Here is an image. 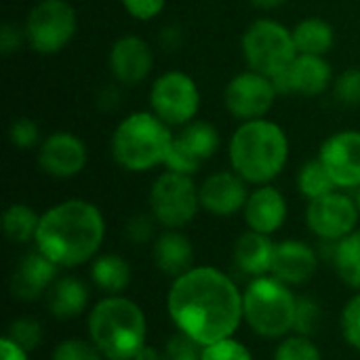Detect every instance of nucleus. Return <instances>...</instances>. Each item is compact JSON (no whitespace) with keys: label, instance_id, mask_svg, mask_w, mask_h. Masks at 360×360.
<instances>
[{"label":"nucleus","instance_id":"f704fd0d","mask_svg":"<svg viewBox=\"0 0 360 360\" xmlns=\"http://www.w3.org/2000/svg\"><path fill=\"white\" fill-rule=\"evenodd\" d=\"M202 360H253V356L240 342L228 338V340L202 346Z\"/></svg>","mask_w":360,"mask_h":360},{"label":"nucleus","instance_id":"2eb2a0df","mask_svg":"<svg viewBox=\"0 0 360 360\" xmlns=\"http://www.w3.org/2000/svg\"><path fill=\"white\" fill-rule=\"evenodd\" d=\"M360 211L354 196L333 190L321 198L308 200L306 224L323 240H342L356 230Z\"/></svg>","mask_w":360,"mask_h":360},{"label":"nucleus","instance_id":"20e7f679","mask_svg":"<svg viewBox=\"0 0 360 360\" xmlns=\"http://www.w3.org/2000/svg\"><path fill=\"white\" fill-rule=\"evenodd\" d=\"M175 129L152 110H135L122 116L110 135V156L127 173H150L167 165Z\"/></svg>","mask_w":360,"mask_h":360},{"label":"nucleus","instance_id":"49530a36","mask_svg":"<svg viewBox=\"0 0 360 360\" xmlns=\"http://www.w3.org/2000/svg\"><path fill=\"white\" fill-rule=\"evenodd\" d=\"M354 202H356V207H359L360 211V186L354 190Z\"/></svg>","mask_w":360,"mask_h":360},{"label":"nucleus","instance_id":"5701e85b","mask_svg":"<svg viewBox=\"0 0 360 360\" xmlns=\"http://www.w3.org/2000/svg\"><path fill=\"white\" fill-rule=\"evenodd\" d=\"M274 249H276V245L270 240L268 234L249 230L234 245V262L245 274L264 276L266 272L272 270Z\"/></svg>","mask_w":360,"mask_h":360},{"label":"nucleus","instance_id":"393cba45","mask_svg":"<svg viewBox=\"0 0 360 360\" xmlns=\"http://www.w3.org/2000/svg\"><path fill=\"white\" fill-rule=\"evenodd\" d=\"M89 302V291L84 283L74 276L59 278L49 289V310L57 319H74L78 316Z\"/></svg>","mask_w":360,"mask_h":360},{"label":"nucleus","instance_id":"79ce46f5","mask_svg":"<svg viewBox=\"0 0 360 360\" xmlns=\"http://www.w3.org/2000/svg\"><path fill=\"white\" fill-rule=\"evenodd\" d=\"M158 44L165 49V51H177L181 44H184V30L175 23L171 25H165L158 34Z\"/></svg>","mask_w":360,"mask_h":360},{"label":"nucleus","instance_id":"6ab92c4d","mask_svg":"<svg viewBox=\"0 0 360 360\" xmlns=\"http://www.w3.org/2000/svg\"><path fill=\"white\" fill-rule=\"evenodd\" d=\"M287 213H289L287 198L272 184L255 186L249 192L247 205L243 209V215H245L249 230L259 232V234H268V236L278 232L285 226Z\"/></svg>","mask_w":360,"mask_h":360},{"label":"nucleus","instance_id":"9b49d317","mask_svg":"<svg viewBox=\"0 0 360 360\" xmlns=\"http://www.w3.org/2000/svg\"><path fill=\"white\" fill-rule=\"evenodd\" d=\"M281 91L274 78L255 72L240 70L224 86V108L236 122H247L255 118H266L276 105Z\"/></svg>","mask_w":360,"mask_h":360},{"label":"nucleus","instance_id":"4be33fe9","mask_svg":"<svg viewBox=\"0 0 360 360\" xmlns=\"http://www.w3.org/2000/svg\"><path fill=\"white\" fill-rule=\"evenodd\" d=\"M154 262L160 272L179 278L192 270L194 249L190 238L179 230H165L154 243Z\"/></svg>","mask_w":360,"mask_h":360},{"label":"nucleus","instance_id":"aec40b11","mask_svg":"<svg viewBox=\"0 0 360 360\" xmlns=\"http://www.w3.org/2000/svg\"><path fill=\"white\" fill-rule=\"evenodd\" d=\"M316 253L302 240H283L274 249L272 274L285 285H304L316 272Z\"/></svg>","mask_w":360,"mask_h":360},{"label":"nucleus","instance_id":"e433bc0d","mask_svg":"<svg viewBox=\"0 0 360 360\" xmlns=\"http://www.w3.org/2000/svg\"><path fill=\"white\" fill-rule=\"evenodd\" d=\"M321 319V308L312 300H297V310H295V331L300 335H312L319 327Z\"/></svg>","mask_w":360,"mask_h":360},{"label":"nucleus","instance_id":"a211bd4d","mask_svg":"<svg viewBox=\"0 0 360 360\" xmlns=\"http://www.w3.org/2000/svg\"><path fill=\"white\" fill-rule=\"evenodd\" d=\"M200 209L215 217H232L245 209L249 198V184L232 169H221L198 184Z\"/></svg>","mask_w":360,"mask_h":360},{"label":"nucleus","instance_id":"72a5a7b5","mask_svg":"<svg viewBox=\"0 0 360 360\" xmlns=\"http://www.w3.org/2000/svg\"><path fill=\"white\" fill-rule=\"evenodd\" d=\"M118 2L122 11L139 23H150L158 19L169 4V0H118Z\"/></svg>","mask_w":360,"mask_h":360},{"label":"nucleus","instance_id":"de8ad7c7","mask_svg":"<svg viewBox=\"0 0 360 360\" xmlns=\"http://www.w3.org/2000/svg\"><path fill=\"white\" fill-rule=\"evenodd\" d=\"M32 2H42V0H32Z\"/></svg>","mask_w":360,"mask_h":360},{"label":"nucleus","instance_id":"0eeeda50","mask_svg":"<svg viewBox=\"0 0 360 360\" xmlns=\"http://www.w3.org/2000/svg\"><path fill=\"white\" fill-rule=\"evenodd\" d=\"M243 310L247 323L264 338H283L295 327L297 300L278 278H255L245 295Z\"/></svg>","mask_w":360,"mask_h":360},{"label":"nucleus","instance_id":"c9c22d12","mask_svg":"<svg viewBox=\"0 0 360 360\" xmlns=\"http://www.w3.org/2000/svg\"><path fill=\"white\" fill-rule=\"evenodd\" d=\"M53 360H101V352L84 340H65L55 348Z\"/></svg>","mask_w":360,"mask_h":360},{"label":"nucleus","instance_id":"ea45409f","mask_svg":"<svg viewBox=\"0 0 360 360\" xmlns=\"http://www.w3.org/2000/svg\"><path fill=\"white\" fill-rule=\"evenodd\" d=\"M21 46H25V32H23V25L19 23H13V21H6L2 23L0 27V53L4 57L17 53Z\"/></svg>","mask_w":360,"mask_h":360},{"label":"nucleus","instance_id":"7ed1b4c3","mask_svg":"<svg viewBox=\"0 0 360 360\" xmlns=\"http://www.w3.org/2000/svg\"><path fill=\"white\" fill-rule=\"evenodd\" d=\"M228 165L249 186L272 184L289 165L291 139L272 118L238 122L226 143Z\"/></svg>","mask_w":360,"mask_h":360},{"label":"nucleus","instance_id":"b1692460","mask_svg":"<svg viewBox=\"0 0 360 360\" xmlns=\"http://www.w3.org/2000/svg\"><path fill=\"white\" fill-rule=\"evenodd\" d=\"M293 42L302 55L327 57L335 46V27L319 15H308L300 19L293 27Z\"/></svg>","mask_w":360,"mask_h":360},{"label":"nucleus","instance_id":"c03bdc74","mask_svg":"<svg viewBox=\"0 0 360 360\" xmlns=\"http://www.w3.org/2000/svg\"><path fill=\"white\" fill-rule=\"evenodd\" d=\"M289 0H249V4L251 6H255L257 11H276V8H281V6H285Z\"/></svg>","mask_w":360,"mask_h":360},{"label":"nucleus","instance_id":"9d476101","mask_svg":"<svg viewBox=\"0 0 360 360\" xmlns=\"http://www.w3.org/2000/svg\"><path fill=\"white\" fill-rule=\"evenodd\" d=\"M150 213L156 224L167 230L188 226L200 211L198 184L192 175L165 169L150 188Z\"/></svg>","mask_w":360,"mask_h":360},{"label":"nucleus","instance_id":"4468645a","mask_svg":"<svg viewBox=\"0 0 360 360\" xmlns=\"http://www.w3.org/2000/svg\"><path fill=\"white\" fill-rule=\"evenodd\" d=\"M154 46L139 34H122L110 44L108 72L112 82L118 86L133 89L148 82L154 72Z\"/></svg>","mask_w":360,"mask_h":360},{"label":"nucleus","instance_id":"a19ab883","mask_svg":"<svg viewBox=\"0 0 360 360\" xmlns=\"http://www.w3.org/2000/svg\"><path fill=\"white\" fill-rule=\"evenodd\" d=\"M152 213L150 215H135L129 219L127 224V238L131 243H137V245H143L152 238L154 234V221H152Z\"/></svg>","mask_w":360,"mask_h":360},{"label":"nucleus","instance_id":"7c9ffc66","mask_svg":"<svg viewBox=\"0 0 360 360\" xmlns=\"http://www.w3.org/2000/svg\"><path fill=\"white\" fill-rule=\"evenodd\" d=\"M333 97L344 108H359L360 105V65H350L335 76L333 82Z\"/></svg>","mask_w":360,"mask_h":360},{"label":"nucleus","instance_id":"6e6552de","mask_svg":"<svg viewBox=\"0 0 360 360\" xmlns=\"http://www.w3.org/2000/svg\"><path fill=\"white\" fill-rule=\"evenodd\" d=\"M21 25L25 46L40 57H53L74 42L78 34V13L68 0L32 2Z\"/></svg>","mask_w":360,"mask_h":360},{"label":"nucleus","instance_id":"f3484780","mask_svg":"<svg viewBox=\"0 0 360 360\" xmlns=\"http://www.w3.org/2000/svg\"><path fill=\"white\" fill-rule=\"evenodd\" d=\"M281 95H302V97H319L333 89L335 72L327 57L321 55H302L289 63L285 72L274 78Z\"/></svg>","mask_w":360,"mask_h":360},{"label":"nucleus","instance_id":"ddd939ff","mask_svg":"<svg viewBox=\"0 0 360 360\" xmlns=\"http://www.w3.org/2000/svg\"><path fill=\"white\" fill-rule=\"evenodd\" d=\"M38 169L53 179H72L86 169L89 146L86 141L68 129L51 131L36 148Z\"/></svg>","mask_w":360,"mask_h":360},{"label":"nucleus","instance_id":"58836bf2","mask_svg":"<svg viewBox=\"0 0 360 360\" xmlns=\"http://www.w3.org/2000/svg\"><path fill=\"white\" fill-rule=\"evenodd\" d=\"M167 360H202V348L188 335H179L167 344Z\"/></svg>","mask_w":360,"mask_h":360},{"label":"nucleus","instance_id":"f257e3e1","mask_svg":"<svg viewBox=\"0 0 360 360\" xmlns=\"http://www.w3.org/2000/svg\"><path fill=\"white\" fill-rule=\"evenodd\" d=\"M167 306L179 331L200 346L232 338L245 316L236 285L209 266L175 278Z\"/></svg>","mask_w":360,"mask_h":360},{"label":"nucleus","instance_id":"a18cd8bd","mask_svg":"<svg viewBox=\"0 0 360 360\" xmlns=\"http://www.w3.org/2000/svg\"><path fill=\"white\" fill-rule=\"evenodd\" d=\"M133 360H162V356L158 354V350H154L152 346H143Z\"/></svg>","mask_w":360,"mask_h":360},{"label":"nucleus","instance_id":"f8f14e48","mask_svg":"<svg viewBox=\"0 0 360 360\" xmlns=\"http://www.w3.org/2000/svg\"><path fill=\"white\" fill-rule=\"evenodd\" d=\"M221 141V133L213 122L196 118L175 131L173 148L165 169L194 177L202 165H207L219 152Z\"/></svg>","mask_w":360,"mask_h":360},{"label":"nucleus","instance_id":"37998d69","mask_svg":"<svg viewBox=\"0 0 360 360\" xmlns=\"http://www.w3.org/2000/svg\"><path fill=\"white\" fill-rule=\"evenodd\" d=\"M0 354H2V360H27V350L15 344L11 338L0 340Z\"/></svg>","mask_w":360,"mask_h":360},{"label":"nucleus","instance_id":"473e14b6","mask_svg":"<svg viewBox=\"0 0 360 360\" xmlns=\"http://www.w3.org/2000/svg\"><path fill=\"white\" fill-rule=\"evenodd\" d=\"M6 338H11L23 350H36L42 342V329L32 319H19V321L11 323Z\"/></svg>","mask_w":360,"mask_h":360},{"label":"nucleus","instance_id":"412c9836","mask_svg":"<svg viewBox=\"0 0 360 360\" xmlns=\"http://www.w3.org/2000/svg\"><path fill=\"white\" fill-rule=\"evenodd\" d=\"M57 270H59V266L53 264L40 251L27 253L19 262V266L15 268L13 276H11V293L17 300L32 302V300L40 297L46 289H51Z\"/></svg>","mask_w":360,"mask_h":360},{"label":"nucleus","instance_id":"bb28decb","mask_svg":"<svg viewBox=\"0 0 360 360\" xmlns=\"http://www.w3.org/2000/svg\"><path fill=\"white\" fill-rule=\"evenodd\" d=\"M93 283L105 293H120L131 283V268L120 255H101L91 268Z\"/></svg>","mask_w":360,"mask_h":360},{"label":"nucleus","instance_id":"c756f323","mask_svg":"<svg viewBox=\"0 0 360 360\" xmlns=\"http://www.w3.org/2000/svg\"><path fill=\"white\" fill-rule=\"evenodd\" d=\"M42 131L38 127V122L30 116H17L11 120L8 124V131H6V139L8 143L15 148V150H23V152H30V150H36L42 141Z\"/></svg>","mask_w":360,"mask_h":360},{"label":"nucleus","instance_id":"2f4dec72","mask_svg":"<svg viewBox=\"0 0 360 360\" xmlns=\"http://www.w3.org/2000/svg\"><path fill=\"white\" fill-rule=\"evenodd\" d=\"M274 360H323L319 348L306 338V335H297V338H289L285 340L278 350Z\"/></svg>","mask_w":360,"mask_h":360},{"label":"nucleus","instance_id":"f03ea898","mask_svg":"<svg viewBox=\"0 0 360 360\" xmlns=\"http://www.w3.org/2000/svg\"><path fill=\"white\" fill-rule=\"evenodd\" d=\"M105 236V219L97 205L84 198H68L40 215L36 249L59 268H74L99 251Z\"/></svg>","mask_w":360,"mask_h":360},{"label":"nucleus","instance_id":"c85d7f7f","mask_svg":"<svg viewBox=\"0 0 360 360\" xmlns=\"http://www.w3.org/2000/svg\"><path fill=\"white\" fill-rule=\"evenodd\" d=\"M335 270L342 281L360 289V230H354L335 245Z\"/></svg>","mask_w":360,"mask_h":360},{"label":"nucleus","instance_id":"a878e982","mask_svg":"<svg viewBox=\"0 0 360 360\" xmlns=\"http://www.w3.org/2000/svg\"><path fill=\"white\" fill-rule=\"evenodd\" d=\"M40 215L25 202H13L2 213V230L11 243L25 245L36 238Z\"/></svg>","mask_w":360,"mask_h":360},{"label":"nucleus","instance_id":"423d86ee","mask_svg":"<svg viewBox=\"0 0 360 360\" xmlns=\"http://www.w3.org/2000/svg\"><path fill=\"white\" fill-rule=\"evenodd\" d=\"M240 55L249 70L276 78L297 57L293 30L274 17H257L240 36Z\"/></svg>","mask_w":360,"mask_h":360},{"label":"nucleus","instance_id":"4c0bfd02","mask_svg":"<svg viewBox=\"0 0 360 360\" xmlns=\"http://www.w3.org/2000/svg\"><path fill=\"white\" fill-rule=\"evenodd\" d=\"M342 329H344V338L346 342L360 350V295L352 297L348 302V306L344 308V316H342Z\"/></svg>","mask_w":360,"mask_h":360},{"label":"nucleus","instance_id":"39448f33","mask_svg":"<svg viewBox=\"0 0 360 360\" xmlns=\"http://www.w3.org/2000/svg\"><path fill=\"white\" fill-rule=\"evenodd\" d=\"M91 342L110 360H133L146 346V316L124 297L101 300L89 316Z\"/></svg>","mask_w":360,"mask_h":360},{"label":"nucleus","instance_id":"dca6fc26","mask_svg":"<svg viewBox=\"0 0 360 360\" xmlns=\"http://www.w3.org/2000/svg\"><path fill=\"white\" fill-rule=\"evenodd\" d=\"M319 160L329 171L338 190L354 192L360 186V131L340 129L319 148Z\"/></svg>","mask_w":360,"mask_h":360},{"label":"nucleus","instance_id":"1a4fd4ad","mask_svg":"<svg viewBox=\"0 0 360 360\" xmlns=\"http://www.w3.org/2000/svg\"><path fill=\"white\" fill-rule=\"evenodd\" d=\"M148 110L177 131L198 118L202 110L200 84L184 70H165L150 82Z\"/></svg>","mask_w":360,"mask_h":360},{"label":"nucleus","instance_id":"cd10ccee","mask_svg":"<svg viewBox=\"0 0 360 360\" xmlns=\"http://www.w3.org/2000/svg\"><path fill=\"white\" fill-rule=\"evenodd\" d=\"M295 186H297V192L306 198V200H314V198H321L335 188L329 171L325 169V165L316 158H310L306 160L300 169H297V175H295Z\"/></svg>","mask_w":360,"mask_h":360}]
</instances>
